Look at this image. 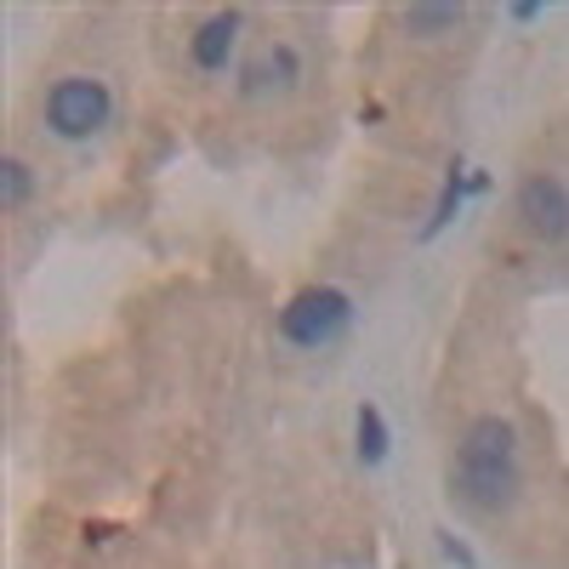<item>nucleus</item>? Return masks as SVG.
Returning a JSON list of instances; mask_svg holds the SVG:
<instances>
[{"mask_svg": "<svg viewBox=\"0 0 569 569\" xmlns=\"http://www.w3.org/2000/svg\"><path fill=\"white\" fill-rule=\"evenodd\" d=\"M297 80H302V58H297V46H284V40L262 46V52L240 69L246 98H279V91H291Z\"/></svg>", "mask_w": 569, "mask_h": 569, "instance_id": "39448f33", "label": "nucleus"}, {"mask_svg": "<svg viewBox=\"0 0 569 569\" xmlns=\"http://www.w3.org/2000/svg\"><path fill=\"white\" fill-rule=\"evenodd\" d=\"M29 188H34V177H29V166L18 154L0 160V211H23L29 206Z\"/></svg>", "mask_w": 569, "mask_h": 569, "instance_id": "6e6552de", "label": "nucleus"}, {"mask_svg": "<svg viewBox=\"0 0 569 569\" xmlns=\"http://www.w3.org/2000/svg\"><path fill=\"white\" fill-rule=\"evenodd\" d=\"M348 319H353L348 291H337V284H308V291H297L279 308V337L291 348H330L348 330Z\"/></svg>", "mask_w": 569, "mask_h": 569, "instance_id": "f03ea898", "label": "nucleus"}, {"mask_svg": "<svg viewBox=\"0 0 569 569\" xmlns=\"http://www.w3.org/2000/svg\"><path fill=\"white\" fill-rule=\"evenodd\" d=\"M461 7H405V29L421 34V40H439V34H456L461 29Z\"/></svg>", "mask_w": 569, "mask_h": 569, "instance_id": "0eeeda50", "label": "nucleus"}, {"mask_svg": "<svg viewBox=\"0 0 569 569\" xmlns=\"http://www.w3.org/2000/svg\"><path fill=\"white\" fill-rule=\"evenodd\" d=\"M450 485L461 490L467 507L479 512H507L525 485V456H518V427L507 416H479L461 433L456 461H450Z\"/></svg>", "mask_w": 569, "mask_h": 569, "instance_id": "f257e3e1", "label": "nucleus"}, {"mask_svg": "<svg viewBox=\"0 0 569 569\" xmlns=\"http://www.w3.org/2000/svg\"><path fill=\"white\" fill-rule=\"evenodd\" d=\"M382 456H388V421H382L376 405H359V461L376 467Z\"/></svg>", "mask_w": 569, "mask_h": 569, "instance_id": "1a4fd4ad", "label": "nucleus"}, {"mask_svg": "<svg viewBox=\"0 0 569 569\" xmlns=\"http://www.w3.org/2000/svg\"><path fill=\"white\" fill-rule=\"evenodd\" d=\"M240 12H217V18H206L200 29H194V63L206 69V74H217V69H228V52H233V40H240Z\"/></svg>", "mask_w": 569, "mask_h": 569, "instance_id": "423d86ee", "label": "nucleus"}, {"mask_svg": "<svg viewBox=\"0 0 569 569\" xmlns=\"http://www.w3.org/2000/svg\"><path fill=\"white\" fill-rule=\"evenodd\" d=\"M114 114V98L98 74H63L52 91H46V126H52L63 142H86L91 131H103Z\"/></svg>", "mask_w": 569, "mask_h": 569, "instance_id": "7ed1b4c3", "label": "nucleus"}, {"mask_svg": "<svg viewBox=\"0 0 569 569\" xmlns=\"http://www.w3.org/2000/svg\"><path fill=\"white\" fill-rule=\"evenodd\" d=\"M518 217L541 240H563L569 233V182L563 177H530L518 188Z\"/></svg>", "mask_w": 569, "mask_h": 569, "instance_id": "20e7f679", "label": "nucleus"}]
</instances>
